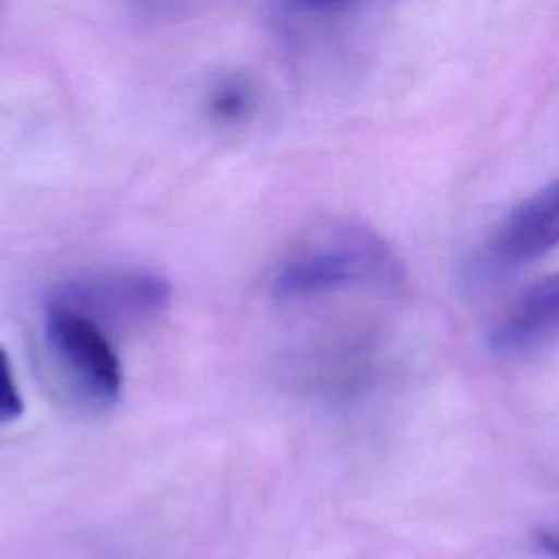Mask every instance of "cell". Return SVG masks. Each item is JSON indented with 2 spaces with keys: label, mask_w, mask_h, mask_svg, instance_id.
Instances as JSON below:
<instances>
[{
  "label": "cell",
  "mask_w": 559,
  "mask_h": 559,
  "mask_svg": "<svg viewBox=\"0 0 559 559\" xmlns=\"http://www.w3.org/2000/svg\"><path fill=\"white\" fill-rule=\"evenodd\" d=\"M41 336L50 371L81 406L100 411L122 393V365L111 334L83 314L44 301Z\"/></svg>",
  "instance_id": "2"
},
{
  "label": "cell",
  "mask_w": 559,
  "mask_h": 559,
  "mask_svg": "<svg viewBox=\"0 0 559 559\" xmlns=\"http://www.w3.org/2000/svg\"><path fill=\"white\" fill-rule=\"evenodd\" d=\"M46 301L116 334L162 314L170 301V284L151 269L114 266L63 277L48 290Z\"/></svg>",
  "instance_id": "3"
},
{
  "label": "cell",
  "mask_w": 559,
  "mask_h": 559,
  "mask_svg": "<svg viewBox=\"0 0 559 559\" xmlns=\"http://www.w3.org/2000/svg\"><path fill=\"white\" fill-rule=\"evenodd\" d=\"M144 7L148 9H173V7H179V4H186L190 0H140Z\"/></svg>",
  "instance_id": "10"
},
{
  "label": "cell",
  "mask_w": 559,
  "mask_h": 559,
  "mask_svg": "<svg viewBox=\"0 0 559 559\" xmlns=\"http://www.w3.org/2000/svg\"><path fill=\"white\" fill-rule=\"evenodd\" d=\"M559 247V177L520 201L474 251L469 282H493L537 262Z\"/></svg>",
  "instance_id": "4"
},
{
  "label": "cell",
  "mask_w": 559,
  "mask_h": 559,
  "mask_svg": "<svg viewBox=\"0 0 559 559\" xmlns=\"http://www.w3.org/2000/svg\"><path fill=\"white\" fill-rule=\"evenodd\" d=\"M24 413V400L7 352L0 347V426L13 424Z\"/></svg>",
  "instance_id": "7"
},
{
  "label": "cell",
  "mask_w": 559,
  "mask_h": 559,
  "mask_svg": "<svg viewBox=\"0 0 559 559\" xmlns=\"http://www.w3.org/2000/svg\"><path fill=\"white\" fill-rule=\"evenodd\" d=\"M539 546L555 559H559V531H544L539 535Z\"/></svg>",
  "instance_id": "8"
},
{
  "label": "cell",
  "mask_w": 559,
  "mask_h": 559,
  "mask_svg": "<svg viewBox=\"0 0 559 559\" xmlns=\"http://www.w3.org/2000/svg\"><path fill=\"white\" fill-rule=\"evenodd\" d=\"M290 2L299 9H330V7H336V4H343L349 0H290Z\"/></svg>",
  "instance_id": "9"
},
{
  "label": "cell",
  "mask_w": 559,
  "mask_h": 559,
  "mask_svg": "<svg viewBox=\"0 0 559 559\" xmlns=\"http://www.w3.org/2000/svg\"><path fill=\"white\" fill-rule=\"evenodd\" d=\"M404 266L391 245L369 225L332 218L314 225L282 255L271 277L280 301H308L343 290H395Z\"/></svg>",
  "instance_id": "1"
},
{
  "label": "cell",
  "mask_w": 559,
  "mask_h": 559,
  "mask_svg": "<svg viewBox=\"0 0 559 559\" xmlns=\"http://www.w3.org/2000/svg\"><path fill=\"white\" fill-rule=\"evenodd\" d=\"M557 338L559 271L528 286L489 330V347L502 356L528 354Z\"/></svg>",
  "instance_id": "5"
},
{
  "label": "cell",
  "mask_w": 559,
  "mask_h": 559,
  "mask_svg": "<svg viewBox=\"0 0 559 559\" xmlns=\"http://www.w3.org/2000/svg\"><path fill=\"white\" fill-rule=\"evenodd\" d=\"M253 107L251 83L238 74L218 79L207 94V114L223 124L240 122Z\"/></svg>",
  "instance_id": "6"
}]
</instances>
